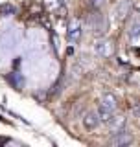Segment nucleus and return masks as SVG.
<instances>
[{"label":"nucleus","mask_w":140,"mask_h":147,"mask_svg":"<svg viewBox=\"0 0 140 147\" xmlns=\"http://www.w3.org/2000/svg\"><path fill=\"white\" fill-rule=\"evenodd\" d=\"M44 2L50 11H57L59 7H63V0H44Z\"/></svg>","instance_id":"obj_11"},{"label":"nucleus","mask_w":140,"mask_h":147,"mask_svg":"<svg viewBox=\"0 0 140 147\" xmlns=\"http://www.w3.org/2000/svg\"><path fill=\"white\" fill-rule=\"evenodd\" d=\"M83 35V30H81V24H79V20H72L68 26V31H67V39L70 42H76V40L81 39Z\"/></svg>","instance_id":"obj_6"},{"label":"nucleus","mask_w":140,"mask_h":147,"mask_svg":"<svg viewBox=\"0 0 140 147\" xmlns=\"http://www.w3.org/2000/svg\"><path fill=\"white\" fill-rule=\"evenodd\" d=\"M15 13V7L11 4H0V15H13Z\"/></svg>","instance_id":"obj_12"},{"label":"nucleus","mask_w":140,"mask_h":147,"mask_svg":"<svg viewBox=\"0 0 140 147\" xmlns=\"http://www.w3.org/2000/svg\"><path fill=\"white\" fill-rule=\"evenodd\" d=\"M94 50H96V53L100 55V57L109 59V57L114 55V42L109 40V39H101V40H98L94 44Z\"/></svg>","instance_id":"obj_2"},{"label":"nucleus","mask_w":140,"mask_h":147,"mask_svg":"<svg viewBox=\"0 0 140 147\" xmlns=\"http://www.w3.org/2000/svg\"><path fill=\"white\" fill-rule=\"evenodd\" d=\"M96 116L100 119V123H107L111 119V116H113V112H111L109 109H105L103 105H100V107L96 109Z\"/></svg>","instance_id":"obj_10"},{"label":"nucleus","mask_w":140,"mask_h":147,"mask_svg":"<svg viewBox=\"0 0 140 147\" xmlns=\"http://www.w3.org/2000/svg\"><path fill=\"white\" fill-rule=\"evenodd\" d=\"M138 33H140V22H138V18L135 17L133 22H131V28H129V39H131V42L135 46L138 42Z\"/></svg>","instance_id":"obj_8"},{"label":"nucleus","mask_w":140,"mask_h":147,"mask_svg":"<svg viewBox=\"0 0 140 147\" xmlns=\"http://www.w3.org/2000/svg\"><path fill=\"white\" fill-rule=\"evenodd\" d=\"M90 2H92V4H94V6H100V4H101V2H103V0H90Z\"/></svg>","instance_id":"obj_13"},{"label":"nucleus","mask_w":140,"mask_h":147,"mask_svg":"<svg viewBox=\"0 0 140 147\" xmlns=\"http://www.w3.org/2000/svg\"><path fill=\"white\" fill-rule=\"evenodd\" d=\"M131 142H133V134L127 131V129L114 132V136L111 138V145L113 147H125V145L131 144Z\"/></svg>","instance_id":"obj_4"},{"label":"nucleus","mask_w":140,"mask_h":147,"mask_svg":"<svg viewBox=\"0 0 140 147\" xmlns=\"http://www.w3.org/2000/svg\"><path fill=\"white\" fill-rule=\"evenodd\" d=\"M107 125H109L111 132L124 131V129L127 127V118H125V116H122V114H118V116H111V119L107 121Z\"/></svg>","instance_id":"obj_5"},{"label":"nucleus","mask_w":140,"mask_h":147,"mask_svg":"<svg viewBox=\"0 0 140 147\" xmlns=\"http://www.w3.org/2000/svg\"><path fill=\"white\" fill-rule=\"evenodd\" d=\"M88 28L92 30V33L94 35H103L107 31V20L105 17L101 15V13H92L90 17H88Z\"/></svg>","instance_id":"obj_1"},{"label":"nucleus","mask_w":140,"mask_h":147,"mask_svg":"<svg viewBox=\"0 0 140 147\" xmlns=\"http://www.w3.org/2000/svg\"><path fill=\"white\" fill-rule=\"evenodd\" d=\"M101 105H103L105 109H109L111 112H114L116 109H118V103H116V98L113 94H105L103 98H101Z\"/></svg>","instance_id":"obj_9"},{"label":"nucleus","mask_w":140,"mask_h":147,"mask_svg":"<svg viewBox=\"0 0 140 147\" xmlns=\"http://www.w3.org/2000/svg\"><path fill=\"white\" fill-rule=\"evenodd\" d=\"M83 125H85V129H88V131H92V129H96L100 125V119H98L96 112H87L85 118H83Z\"/></svg>","instance_id":"obj_7"},{"label":"nucleus","mask_w":140,"mask_h":147,"mask_svg":"<svg viewBox=\"0 0 140 147\" xmlns=\"http://www.w3.org/2000/svg\"><path fill=\"white\" fill-rule=\"evenodd\" d=\"M131 9H133V0H120L116 9H114V18L118 22L125 20V18L131 15Z\"/></svg>","instance_id":"obj_3"}]
</instances>
